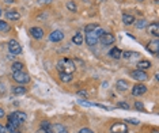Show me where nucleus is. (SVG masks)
I'll use <instances>...</instances> for the list:
<instances>
[{"instance_id":"23","label":"nucleus","mask_w":159,"mask_h":133,"mask_svg":"<svg viewBox=\"0 0 159 133\" xmlns=\"http://www.w3.org/2000/svg\"><path fill=\"white\" fill-rule=\"evenodd\" d=\"M83 41H84V37L80 34V33H76L74 34V37H72V42H74L75 45H82Z\"/></svg>"},{"instance_id":"19","label":"nucleus","mask_w":159,"mask_h":133,"mask_svg":"<svg viewBox=\"0 0 159 133\" xmlns=\"http://www.w3.org/2000/svg\"><path fill=\"white\" fill-rule=\"evenodd\" d=\"M6 16H7V19H10V20H18L20 18V14L15 11V10H10V11L6 12Z\"/></svg>"},{"instance_id":"1","label":"nucleus","mask_w":159,"mask_h":133,"mask_svg":"<svg viewBox=\"0 0 159 133\" xmlns=\"http://www.w3.org/2000/svg\"><path fill=\"white\" fill-rule=\"evenodd\" d=\"M57 69L59 72L72 73L75 72V63L71 59H60L57 61Z\"/></svg>"},{"instance_id":"45","label":"nucleus","mask_w":159,"mask_h":133,"mask_svg":"<svg viewBox=\"0 0 159 133\" xmlns=\"http://www.w3.org/2000/svg\"><path fill=\"white\" fill-rule=\"evenodd\" d=\"M137 2H144V0H137Z\"/></svg>"},{"instance_id":"30","label":"nucleus","mask_w":159,"mask_h":133,"mask_svg":"<svg viewBox=\"0 0 159 133\" xmlns=\"http://www.w3.org/2000/svg\"><path fill=\"white\" fill-rule=\"evenodd\" d=\"M50 126H52V125H50V122L49 121H42L41 122V129H45V131H48V129H50Z\"/></svg>"},{"instance_id":"15","label":"nucleus","mask_w":159,"mask_h":133,"mask_svg":"<svg viewBox=\"0 0 159 133\" xmlns=\"http://www.w3.org/2000/svg\"><path fill=\"white\" fill-rule=\"evenodd\" d=\"M148 33L152 34L155 38H158V37H159V23H158V22L151 23L150 26H148Z\"/></svg>"},{"instance_id":"12","label":"nucleus","mask_w":159,"mask_h":133,"mask_svg":"<svg viewBox=\"0 0 159 133\" xmlns=\"http://www.w3.org/2000/svg\"><path fill=\"white\" fill-rule=\"evenodd\" d=\"M114 41H116L114 35H113V34H110V33H105L102 37L99 38V42H101L102 45H111Z\"/></svg>"},{"instance_id":"28","label":"nucleus","mask_w":159,"mask_h":133,"mask_svg":"<svg viewBox=\"0 0 159 133\" xmlns=\"http://www.w3.org/2000/svg\"><path fill=\"white\" fill-rule=\"evenodd\" d=\"M67 8L70 10V11H72V12H75L78 10V7H76V4H75L74 2H68L67 3Z\"/></svg>"},{"instance_id":"27","label":"nucleus","mask_w":159,"mask_h":133,"mask_svg":"<svg viewBox=\"0 0 159 133\" xmlns=\"http://www.w3.org/2000/svg\"><path fill=\"white\" fill-rule=\"evenodd\" d=\"M10 30V24L0 19V31H8Z\"/></svg>"},{"instance_id":"44","label":"nucleus","mask_w":159,"mask_h":133,"mask_svg":"<svg viewBox=\"0 0 159 133\" xmlns=\"http://www.w3.org/2000/svg\"><path fill=\"white\" fill-rule=\"evenodd\" d=\"M0 16H2V10H0Z\"/></svg>"},{"instance_id":"9","label":"nucleus","mask_w":159,"mask_h":133,"mask_svg":"<svg viewBox=\"0 0 159 133\" xmlns=\"http://www.w3.org/2000/svg\"><path fill=\"white\" fill-rule=\"evenodd\" d=\"M131 78L135 79V80H137V82H144V80H147L148 79V75H147L146 71L135 69V71H132L131 72Z\"/></svg>"},{"instance_id":"36","label":"nucleus","mask_w":159,"mask_h":133,"mask_svg":"<svg viewBox=\"0 0 159 133\" xmlns=\"http://www.w3.org/2000/svg\"><path fill=\"white\" fill-rule=\"evenodd\" d=\"M38 4H50L53 0H37Z\"/></svg>"},{"instance_id":"26","label":"nucleus","mask_w":159,"mask_h":133,"mask_svg":"<svg viewBox=\"0 0 159 133\" xmlns=\"http://www.w3.org/2000/svg\"><path fill=\"white\" fill-rule=\"evenodd\" d=\"M7 131H8L10 133H12V132H15V131H18V129H19V126H18V125H15V124H12V122H7Z\"/></svg>"},{"instance_id":"20","label":"nucleus","mask_w":159,"mask_h":133,"mask_svg":"<svg viewBox=\"0 0 159 133\" xmlns=\"http://www.w3.org/2000/svg\"><path fill=\"white\" fill-rule=\"evenodd\" d=\"M121 55H122V52H121V49H118V48H113V49H110V52H109V56L116 60L121 59Z\"/></svg>"},{"instance_id":"34","label":"nucleus","mask_w":159,"mask_h":133,"mask_svg":"<svg viewBox=\"0 0 159 133\" xmlns=\"http://www.w3.org/2000/svg\"><path fill=\"white\" fill-rule=\"evenodd\" d=\"M79 133H94V132H93V129H90V128H82L80 131H79Z\"/></svg>"},{"instance_id":"25","label":"nucleus","mask_w":159,"mask_h":133,"mask_svg":"<svg viewBox=\"0 0 159 133\" xmlns=\"http://www.w3.org/2000/svg\"><path fill=\"white\" fill-rule=\"evenodd\" d=\"M12 72H18V71H23V64L22 63H19V61H14L12 63Z\"/></svg>"},{"instance_id":"13","label":"nucleus","mask_w":159,"mask_h":133,"mask_svg":"<svg viewBox=\"0 0 159 133\" xmlns=\"http://www.w3.org/2000/svg\"><path fill=\"white\" fill-rule=\"evenodd\" d=\"M64 38V33L61 30H55L49 34V41L52 42H60Z\"/></svg>"},{"instance_id":"31","label":"nucleus","mask_w":159,"mask_h":133,"mask_svg":"<svg viewBox=\"0 0 159 133\" xmlns=\"http://www.w3.org/2000/svg\"><path fill=\"white\" fill-rule=\"evenodd\" d=\"M117 107H120V109H122V110H129V105L126 102H118Z\"/></svg>"},{"instance_id":"24","label":"nucleus","mask_w":159,"mask_h":133,"mask_svg":"<svg viewBox=\"0 0 159 133\" xmlns=\"http://www.w3.org/2000/svg\"><path fill=\"white\" fill-rule=\"evenodd\" d=\"M98 27H99L98 23H89L84 26V31L86 33H91V31H95Z\"/></svg>"},{"instance_id":"7","label":"nucleus","mask_w":159,"mask_h":133,"mask_svg":"<svg viewBox=\"0 0 159 133\" xmlns=\"http://www.w3.org/2000/svg\"><path fill=\"white\" fill-rule=\"evenodd\" d=\"M84 41L89 46H94L99 42V37L95 34V31H91V33H86V37H84Z\"/></svg>"},{"instance_id":"10","label":"nucleus","mask_w":159,"mask_h":133,"mask_svg":"<svg viewBox=\"0 0 159 133\" xmlns=\"http://www.w3.org/2000/svg\"><path fill=\"white\" fill-rule=\"evenodd\" d=\"M140 53H137V52H132V50H126V52H122V55L121 57H124L125 60H128V61H139L140 60Z\"/></svg>"},{"instance_id":"42","label":"nucleus","mask_w":159,"mask_h":133,"mask_svg":"<svg viewBox=\"0 0 159 133\" xmlns=\"http://www.w3.org/2000/svg\"><path fill=\"white\" fill-rule=\"evenodd\" d=\"M152 133H158V129H154V131H152Z\"/></svg>"},{"instance_id":"35","label":"nucleus","mask_w":159,"mask_h":133,"mask_svg":"<svg viewBox=\"0 0 159 133\" xmlns=\"http://www.w3.org/2000/svg\"><path fill=\"white\" fill-rule=\"evenodd\" d=\"M129 122V124H133V125H139L140 124V121H137V120H135V118H129V120H126Z\"/></svg>"},{"instance_id":"2","label":"nucleus","mask_w":159,"mask_h":133,"mask_svg":"<svg viewBox=\"0 0 159 133\" xmlns=\"http://www.w3.org/2000/svg\"><path fill=\"white\" fill-rule=\"evenodd\" d=\"M8 121L19 126V125H22L27 121V116L23 111H12L11 114H8Z\"/></svg>"},{"instance_id":"40","label":"nucleus","mask_w":159,"mask_h":133,"mask_svg":"<svg viewBox=\"0 0 159 133\" xmlns=\"http://www.w3.org/2000/svg\"><path fill=\"white\" fill-rule=\"evenodd\" d=\"M4 2L7 3V4H11V3H14V2H15V0H4Z\"/></svg>"},{"instance_id":"38","label":"nucleus","mask_w":159,"mask_h":133,"mask_svg":"<svg viewBox=\"0 0 159 133\" xmlns=\"http://www.w3.org/2000/svg\"><path fill=\"white\" fill-rule=\"evenodd\" d=\"M78 94H79V95H82V96H84V98L87 96V92H86V91H79Z\"/></svg>"},{"instance_id":"5","label":"nucleus","mask_w":159,"mask_h":133,"mask_svg":"<svg viewBox=\"0 0 159 133\" xmlns=\"http://www.w3.org/2000/svg\"><path fill=\"white\" fill-rule=\"evenodd\" d=\"M147 92V86H144L143 83H136L135 86L132 87V95L133 96H142Z\"/></svg>"},{"instance_id":"8","label":"nucleus","mask_w":159,"mask_h":133,"mask_svg":"<svg viewBox=\"0 0 159 133\" xmlns=\"http://www.w3.org/2000/svg\"><path fill=\"white\" fill-rule=\"evenodd\" d=\"M111 133H128V126L124 122H116V124L111 125L110 128Z\"/></svg>"},{"instance_id":"21","label":"nucleus","mask_w":159,"mask_h":133,"mask_svg":"<svg viewBox=\"0 0 159 133\" xmlns=\"http://www.w3.org/2000/svg\"><path fill=\"white\" fill-rule=\"evenodd\" d=\"M26 91H27V90L25 88L22 84H19V86H15V87H12V92H14L15 95H25V94H26Z\"/></svg>"},{"instance_id":"16","label":"nucleus","mask_w":159,"mask_h":133,"mask_svg":"<svg viewBox=\"0 0 159 133\" xmlns=\"http://www.w3.org/2000/svg\"><path fill=\"white\" fill-rule=\"evenodd\" d=\"M116 88H117L118 91H126V90L129 88V84L124 79H120V80H117V83H116Z\"/></svg>"},{"instance_id":"39","label":"nucleus","mask_w":159,"mask_h":133,"mask_svg":"<svg viewBox=\"0 0 159 133\" xmlns=\"http://www.w3.org/2000/svg\"><path fill=\"white\" fill-rule=\"evenodd\" d=\"M4 114H6V113H4V110H3L2 107H0V118H3V117H4Z\"/></svg>"},{"instance_id":"4","label":"nucleus","mask_w":159,"mask_h":133,"mask_svg":"<svg viewBox=\"0 0 159 133\" xmlns=\"http://www.w3.org/2000/svg\"><path fill=\"white\" fill-rule=\"evenodd\" d=\"M8 50L11 55H20L22 53V46L16 41V39H10L8 41Z\"/></svg>"},{"instance_id":"6","label":"nucleus","mask_w":159,"mask_h":133,"mask_svg":"<svg viewBox=\"0 0 159 133\" xmlns=\"http://www.w3.org/2000/svg\"><path fill=\"white\" fill-rule=\"evenodd\" d=\"M147 50L154 56H158L159 55V39L155 38L152 41H150L147 44Z\"/></svg>"},{"instance_id":"32","label":"nucleus","mask_w":159,"mask_h":133,"mask_svg":"<svg viewBox=\"0 0 159 133\" xmlns=\"http://www.w3.org/2000/svg\"><path fill=\"white\" fill-rule=\"evenodd\" d=\"M135 109L136 110H140V111H146V109H144V105H143L142 102H139V100L135 102Z\"/></svg>"},{"instance_id":"41","label":"nucleus","mask_w":159,"mask_h":133,"mask_svg":"<svg viewBox=\"0 0 159 133\" xmlns=\"http://www.w3.org/2000/svg\"><path fill=\"white\" fill-rule=\"evenodd\" d=\"M44 133H52V131H50V129H48V131H44Z\"/></svg>"},{"instance_id":"33","label":"nucleus","mask_w":159,"mask_h":133,"mask_svg":"<svg viewBox=\"0 0 159 133\" xmlns=\"http://www.w3.org/2000/svg\"><path fill=\"white\" fill-rule=\"evenodd\" d=\"M95 34H97V35H98V37L101 38V37H102V35L105 34V30H103L102 27H98V29H97V30H95Z\"/></svg>"},{"instance_id":"11","label":"nucleus","mask_w":159,"mask_h":133,"mask_svg":"<svg viewBox=\"0 0 159 133\" xmlns=\"http://www.w3.org/2000/svg\"><path fill=\"white\" fill-rule=\"evenodd\" d=\"M29 34L31 35L34 39H42L44 38V30H42L41 27H31L30 30H29Z\"/></svg>"},{"instance_id":"18","label":"nucleus","mask_w":159,"mask_h":133,"mask_svg":"<svg viewBox=\"0 0 159 133\" xmlns=\"http://www.w3.org/2000/svg\"><path fill=\"white\" fill-rule=\"evenodd\" d=\"M122 23L129 26V24L135 23V16L131 15V14H122Z\"/></svg>"},{"instance_id":"29","label":"nucleus","mask_w":159,"mask_h":133,"mask_svg":"<svg viewBox=\"0 0 159 133\" xmlns=\"http://www.w3.org/2000/svg\"><path fill=\"white\" fill-rule=\"evenodd\" d=\"M146 26H147V20H146V19H140V20H137L136 29H144Z\"/></svg>"},{"instance_id":"14","label":"nucleus","mask_w":159,"mask_h":133,"mask_svg":"<svg viewBox=\"0 0 159 133\" xmlns=\"http://www.w3.org/2000/svg\"><path fill=\"white\" fill-rule=\"evenodd\" d=\"M50 131H52V133H68L67 126H64L63 124H53L50 126Z\"/></svg>"},{"instance_id":"17","label":"nucleus","mask_w":159,"mask_h":133,"mask_svg":"<svg viewBox=\"0 0 159 133\" xmlns=\"http://www.w3.org/2000/svg\"><path fill=\"white\" fill-rule=\"evenodd\" d=\"M151 68V63L148 60H139L137 61V69L140 71H146Z\"/></svg>"},{"instance_id":"22","label":"nucleus","mask_w":159,"mask_h":133,"mask_svg":"<svg viewBox=\"0 0 159 133\" xmlns=\"http://www.w3.org/2000/svg\"><path fill=\"white\" fill-rule=\"evenodd\" d=\"M59 78L63 83H70L72 80V73H66V72H60L59 73Z\"/></svg>"},{"instance_id":"37","label":"nucleus","mask_w":159,"mask_h":133,"mask_svg":"<svg viewBox=\"0 0 159 133\" xmlns=\"http://www.w3.org/2000/svg\"><path fill=\"white\" fill-rule=\"evenodd\" d=\"M0 133H7V129H6L4 126H3L2 124H0Z\"/></svg>"},{"instance_id":"43","label":"nucleus","mask_w":159,"mask_h":133,"mask_svg":"<svg viewBox=\"0 0 159 133\" xmlns=\"http://www.w3.org/2000/svg\"><path fill=\"white\" fill-rule=\"evenodd\" d=\"M12 133H22V132H19V129H18V131H15V132H12Z\"/></svg>"},{"instance_id":"3","label":"nucleus","mask_w":159,"mask_h":133,"mask_svg":"<svg viewBox=\"0 0 159 133\" xmlns=\"http://www.w3.org/2000/svg\"><path fill=\"white\" fill-rule=\"evenodd\" d=\"M12 79L19 84H26L30 82V76L23 72V71H18V72H12Z\"/></svg>"}]
</instances>
